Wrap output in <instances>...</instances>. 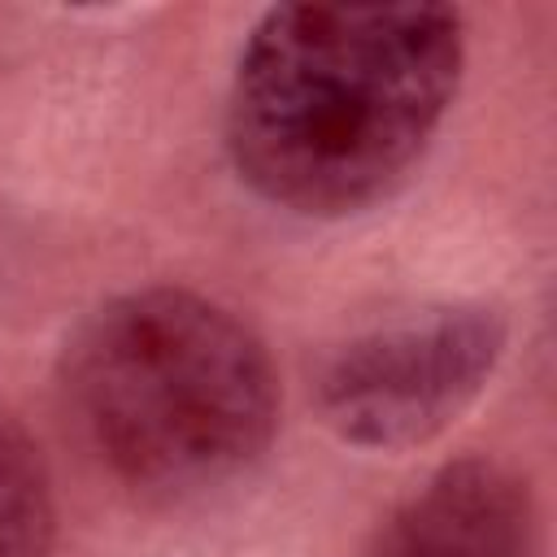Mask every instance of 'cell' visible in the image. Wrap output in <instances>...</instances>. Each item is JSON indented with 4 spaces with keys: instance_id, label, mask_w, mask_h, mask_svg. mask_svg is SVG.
<instances>
[{
    "instance_id": "1",
    "label": "cell",
    "mask_w": 557,
    "mask_h": 557,
    "mask_svg": "<svg viewBox=\"0 0 557 557\" xmlns=\"http://www.w3.org/2000/svg\"><path fill=\"white\" fill-rule=\"evenodd\" d=\"M461 65L466 17L453 4H274L226 91L235 174L300 218L357 213L422 161Z\"/></svg>"
},
{
    "instance_id": "2",
    "label": "cell",
    "mask_w": 557,
    "mask_h": 557,
    "mask_svg": "<svg viewBox=\"0 0 557 557\" xmlns=\"http://www.w3.org/2000/svg\"><path fill=\"white\" fill-rule=\"evenodd\" d=\"M65 400L113 474L165 496L231 483L278 426L265 344L191 287L104 300L65 348Z\"/></svg>"
},
{
    "instance_id": "3",
    "label": "cell",
    "mask_w": 557,
    "mask_h": 557,
    "mask_svg": "<svg viewBox=\"0 0 557 557\" xmlns=\"http://www.w3.org/2000/svg\"><path fill=\"white\" fill-rule=\"evenodd\" d=\"M505 357V318L487 305H426L326 352L313 379L322 422L352 448L400 453L448 431Z\"/></svg>"
},
{
    "instance_id": "4",
    "label": "cell",
    "mask_w": 557,
    "mask_h": 557,
    "mask_svg": "<svg viewBox=\"0 0 557 557\" xmlns=\"http://www.w3.org/2000/svg\"><path fill=\"white\" fill-rule=\"evenodd\" d=\"M527 483L487 457L435 470L374 535L366 557H535Z\"/></svg>"
},
{
    "instance_id": "5",
    "label": "cell",
    "mask_w": 557,
    "mask_h": 557,
    "mask_svg": "<svg viewBox=\"0 0 557 557\" xmlns=\"http://www.w3.org/2000/svg\"><path fill=\"white\" fill-rule=\"evenodd\" d=\"M57 509L39 444L0 413V557H52Z\"/></svg>"
}]
</instances>
